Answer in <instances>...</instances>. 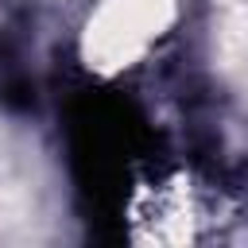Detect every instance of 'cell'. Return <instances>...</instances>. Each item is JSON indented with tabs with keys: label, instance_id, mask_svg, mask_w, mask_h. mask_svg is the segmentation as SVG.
Instances as JSON below:
<instances>
[{
	"label": "cell",
	"instance_id": "cell-2",
	"mask_svg": "<svg viewBox=\"0 0 248 248\" xmlns=\"http://www.w3.org/2000/svg\"><path fill=\"white\" fill-rule=\"evenodd\" d=\"M128 217H132L136 240L186 244V240H198V225L205 217V205H202L198 186L186 174H170V178H155L143 190H136Z\"/></svg>",
	"mask_w": 248,
	"mask_h": 248
},
{
	"label": "cell",
	"instance_id": "cell-1",
	"mask_svg": "<svg viewBox=\"0 0 248 248\" xmlns=\"http://www.w3.org/2000/svg\"><path fill=\"white\" fill-rule=\"evenodd\" d=\"M182 19V0H93L78 27V62L93 78H124L143 66Z\"/></svg>",
	"mask_w": 248,
	"mask_h": 248
}]
</instances>
